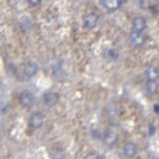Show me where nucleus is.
Returning a JSON list of instances; mask_svg holds the SVG:
<instances>
[{
  "label": "nucleus",
  "instance_id": "obj_7",
  "mask_svg": "<svg viewBox=\"0 0 159 159\" xmlns=\"http://www.w3.org/2000/svg\"><path fill=\"white\" fill-rule=\"evenodd\" d=\"M35 101V96L30 91H23L20 94V103L24 107H30L33 105Z\"/></svg>",
  "mask_w": 159,
  "mask_h": 159
},
{
  "label": "nucleus",
  "instance_id": "obj_5",
  "mask_svg": "<svg viewBox=\"0 0 159 159\" xmlns=\"http://www.w3.org/2000/svg\"><path fill=\"white\" fill-rule=\"evenodd\" d=\"M117 140H118L117 135L114 132H112V131H107V132H105L102 136L103 144L109 148L114 147L117 143Z\"/></svg>",
  "mask_w": 159,
  "mask_h": 159
},
{
  "label": "nucleus",
  "instance_id": "obj_10",
  "mask_svg": "<svg viewBox=\"0 0 159 159\" xmlns=\"http://www.w3.org/2000/svg\"><path fill=\"white\" fill-rule=\"evenodd\" d=\"M37 71H38V65L33 61H28L24 65L23 73L26 78H31V77H33L36 73H37Z\"/></svg>",
  "mask_w": 159,
  "mask_h": 159
},
{
  "label": "nucleus",
  "instance_id": "obj_11",
  "mask_svg": "<svg viewBox=\"0 0 159 159\" xmlns=\"http://www.w3.org/2000/svg\"><path fill=\"white\" fill-rule=\"evenodd\" d=\"M147 81H157L159 79V68L155 65H149L145 70Z\"/></svg>",
  "mask_w": 159,
  "mask_h": 159
},
{
  "label": "nucleus",
  "instance_id": "obj_13",
  "mask_svg": "<svg viewBox=\"0 0 159 159\" xmlns=\"http://www.w3.org/2000/svg\"><path fill=\"white\" fill-rule=\"evenodd\" d=\"M84 159H104V158H103L101 155H99L98 153H94V152H92V153L87 154V155L85 156Z\"/></svg>",
  "mask_w": 159,
  "mask_h": 159
},
{
  "label": "nucleus",
  "instance_id": "obj_6",
  "mask_svg": "<svg viewBox=\"0 0 159 159\" xmlns=\"http://www.w3.org/2000/svg\"><path fill=\"white\" fill-rule=\"evenodd\" d=\"M145 42V37L143 33H137V32H131L129 36V43L132 47H140L142 46Z\"/></svg>",
  "mask_w": 159,
  "mask_h": 159
},
{
  "label": "nucleus",
  "instance_id": "obj_4",
  "mask_svg": "<svg viewBox=\"0 0 159 159\" xmlns=\"http://www.w3.org/2000/svg\"><path fill=\"white\" fill-rule=\"evenodd\" d=\"M98 15L94 12H90L86 14L83 18V24L84 27L87 29H93L98 23Z\"/></svg>",
  "mask_w": 159,
  "mask_h": 159
},
{
  "label": "nucleus",
  "instance_id": "obj_9",
  "mask_svg": "<svg viewBox=\"0 0 159 159\" xmlns=\"http://www.w3.org/2000/svg\"><path fill=\"white\" fill-rule=\"evenodd\" d=\"M122 151H123V154L127 158H133L138 152V146L133 142H128L123 146Z\"/></svg>",
  "mask_w": 159,
  "mask_h": 159
},
{
  "label": "nucleus",
  "instance_id": "obj_2",
  "mask_svg": "<svg viewBox=\"0 0 159 159\" xmlns=\"http://www.w3.org/2000/svg\"><path fill=\"white\" fill-rule=\"evenodd\" d=\"M147 27V21L142 16L135 17L132 21V31L137 33H143Z\"/></svg>",
  "mask_w": 159,
  "mask_h": 159
},
{
  "label": "nucleus",
  "instance_id": "obj_8",
  "mask_svg": "<svg viewBox=\"0 0 159 159\" xmlns=\"http://www.w3.org/2000/svg\"><path fill=\"white\" fill-rule=\"evenodd\" d=\"M103 6L104 9H106L109 12H113L117 10L122 4L124 2L123 1H119V0H103V1L99 2Z\"/></svg>",
  "mask_w": 159,
  "mask_h": 159
},
{
  "label": "nucleus",
  "instance_id": "obj_3",
  "mask_svg": "<svg viewBox=\"0 0 159 159\" xmlns=\"http://www.w3.org/2000/svg\"><path fill=\"white\" fill-rule=\"evenodd\" d=\"M59 98H60L59 97V93L54 91H48L43 95V102L46 106L52 107L58 103Z\"/></svg>",
  "mask_w": 159,
  "mask_h": 159
},
{
  "label": "nucleus",
  "instance_id": "obj_14",
  "mask_svg": "<svg viewBox=\"0 0 159 159\" xmlns=\"http://www.w3.org/2000/svg\"><path fill=\"white\" fill-rule=\"evenodd\" d=\"M27 4L30 6H37L40 4V1L39 0H31V1L29 0V1H27Z\"/></svg>",
  "mask_w": 159,
  "mask_h": 159
},
{
  "label": "nucleus",
  "instance_id": "obj_1",
  "mask_svg": "<svg viewBox=\"0 0 159 159\" xmlns=\"http://www.w3.org/2000/svg\"><path fill=\"white\" fill-rule=\"evenodd\" d=\"M44 120H45V116L43 113L36 111L33 112L29 118V125L33 129H39L43 126Z\"/></svg>",
  "mask_w": 159,
  "mask_h": 159
},
{
  "label": "nucleus",
  "instance_id": "obj_12",
  "mask_svg": "<svg viewBox=\"0 0 159 159\" xmlns=\"http://www.w3.org/2000/svg\"><path fill=\"white\" fill-rule=\"evenodd\" d=\"M159 87V84L157 81H146L145 84V91L148 95H153L154 93L157 92Z\"/></svg>",
  "mask_w": 159,
  "mask_h": 159
},
{
  "label": "nucleus",
  "instance_id": "obj_15",
  "mask_svg": "<svg viewBox=\"0 0 159 159\" xmlns=\"http://www.w3.org/2000/svg\"><path fill=\"white\" fill-rule=\"evenodd\" d=\"M154 111H155L156 114H159V103L154 105Z\"/></svg>",
  "mask_w": 159,
  "mask_h": 159
}]
</instances>
